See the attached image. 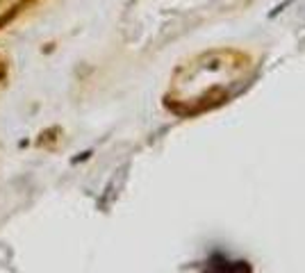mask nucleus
I'll return each mask as SVG.
<instances>
[{
  "mask_svg": "<svg viewBox=\"0 0 305 273\" xmlns=\"http://www.w3.org/2000/svg\"><path fill=\"white\" fill-rule=\"evenodd\" d=\"M27 3H30V0H23V3H18V5H14V7H9V12H7V14H5V16H0V30H3V27H5V25H7V23H9V21H12V18H14V16H16V14H18V12H21V9H23V7H25V5H27Z\"/></svg>",
  "mask_w": 305,
  "mask_h": 273,
  "instance_id": "obj_1",
  "label": "nucleus"
}]
</instances>
